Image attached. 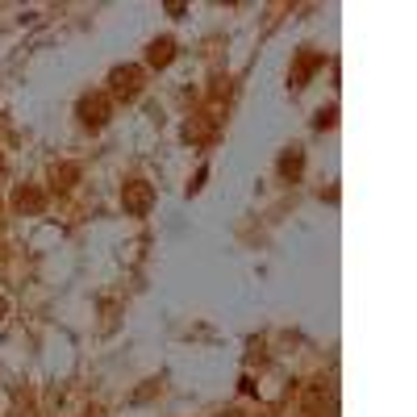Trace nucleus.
I'll use <instances>...</instances> for the list:
<instances>
[{
	"label": "nucleus",
	"mask_w": 417,
	"mask_h": 417,
	"mask_svg": "<svg viewBox=\"0 0 417 417\" xmlns=\"http://www.w3.org/2000/svg\"><path fill=\"white\" fill-rule=\"evenodd\" d=\"M142 80H146V75H142V67H134V63H126V67H113V71H109V100H126V104H130V100H138L142 96Z\"/></svg>",
	"instance_id": "1"
},
{
	"label": "nucleus",
	"mask_w": 417,
	"mask_h": 417,
	"mask_svg": "<svg viewBox=\"0 0 417 417\" xmlns=\"http://www.w3.org/2000/svg\"><path fill=\"white\" fill-rule=\"evenodd\" d=\"M80 121L88 126V130H100L104 121H109V113H113V100L104 92H88V96H80Z\"/></svg>",
	"instance_id": "2"
},
{
	"label": "nucleus",
	"mask_w": 417,
	"mask_h": 417,
	"mask_svg": "<svg viewBox=\"0 0 417 417\" xmlns=\"http://www.w3.org/2000/svg\"><path fill=\"white\" fill-rule=\"evenodd\" d=\"M121 205H126V213H130V217L150 213V205H155V188L146 184V180H130V184L121 188Z\"/></svg>",
	"instance_id": "3"
},
{
	"label": "nucleus",
	"mask_w": 417,
	"mask_h": 417,
	"mask_svg": "<svg viewBox=\"0 0 417 417\" xmlns=\"http://www.w3.org/2000/svg\"><path fill=\"white\" fill-rule=\"evenodd\" d=\"M305 413L309 417L334 413V388H330V380H313V384L305 388Z\"/></svg>",
	"instance_id": "4"
},
{
	"label": "nucleus",
	"mask_w": 417,
	"mask_h": 417,
	"mask_svg": "<svg viewBox=\"0 0 417 417\" xmlns=\"http://www.w3.org/2000/svg\"><path fill=\"white\" fill-rule=\"evenodd\" d=\"M325 59L318 54V50H301V63H296V71H292V88H305V80L322 67Z\"/></svg>",
	"instance_id": "5"
},
{
	"label": "nucleus",
	"mask_w": 417,
	"mask_h": 417,
	"mask_svg": "<svg viewBox=\"0 0 417 417\" xmlns=\"http://www.w3.org/2000/svg\"><path fill=\"white\" fill-rule=\"evenodd\" d=\"M13 205H17L21 213H42V209H47V196H42L38 188H17V192H13Z\"/></svg>",
	"instance_id": "6"
},
{
	"label": "nucleus",
	"mask_w": 417,
	"mask_h": 417,
	"mask_svg": "<svg viewBox=\"0 0 417 417\" xmlns=\"http://www.w3.org/2000/svg\"><path fill=\"white\" fill-rule=\"evenodd\" d=\"M171 59H176V42H171V38H155V42L146 47V63H150V67H167Z\"/></svg>",
	"instance_id": "7"
},
{
	"label": "nucleus",
	"mask_w": 417,
	"mask_h": 417,
	"mask_svg": "<svg viewBox=\"0 0 417 417\" xmlns=\"http://www.w3.org/2000/svg\"><path fill=\"white\" fill-rule=\"evenodd\" d=\"M301 167H305V150H301V146H288V150L279 155V176H284V180H296Z\"/></svg>",
	"instance_id": "8"
},
{
	"label": "nucleus",
	"mask_w": 417,
	"mask_h": 417,
	"mask_svg": "<svg viewBox=\"0 0 417 417\" xmlns=\"http://www.w3.org/2000/svg\"><path fill=\"white\" fill-rule=\"evenodd\" d=\"M50 180H54V188H71L75 180H80V163H54Z\"/></svg>",
	"instance_id": "9"
},
{
	"label": "nucleus",
	"mask_w": 417,
	"mask_h": 417,
	"mask_svg": "<svg viewBox=\"0 0 417 417\" xmlns=\"http://www.w3.org/2000/svg\"><path fill=\"white\" fill-rule=\"evenodd\" d=\"M334 121H338V109L330 104V109H322V113H318V121H313V126H318V130H330Z\"/></svg>",
	"instance_id": "10"
},
{
	"label": "nucleus",
	"mask_w": 417,
	"mask_h": 417,
	"mask_svg": "<svg viewBox=\"0 0 417 417\" xmlns=\"http://www.w3.org/2000/svg\"><path fill=\"white\" fill-rule=\"evenodd\" d=\"M4 309H8V305H4V296H0V318H4Z\"/></svg>",
	"instance_id": "11"
}]
</instances>
